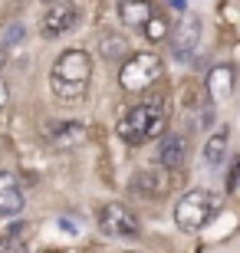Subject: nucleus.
Instances as JSON below:
<instances>
[{"mask_svg":"<svg viewBox=\"0 0 240 253\" xmlns=\"http://www.w3.org/2000/svg\"><path fill=\"white\" fill-rule=\"evenodd\" d=\"M47 138L53 148H76L79 141L86 138V125L83 122H73V119H66V122H56L47 128Z\"/></svg>","mask_w":240,"mask_h":253,"instance_id":"obj_9","label":"nucleus"},{"mask_svg":"<svg viewBox=\"0 0 240 253\" xmlns=\"http://www.w3.org/2000/svg\"><path fill=\"white\" fill-rule=\"evenodd\" d=\"M158 161H161V168L165 171H181L188 161V138L185 135H168L161 141V148H158Z\"/></svg>","mask_w":240,"mask_h":253,"instance_id":"obj_8","label":"nucleus"},{"mask_svg":"<svg viewBox=\"0 0 240 253\" xmlns=\"http://www.w3.org/2000/svg\"><path fill=\"white\" fill-rule=\"evenodd\" d=\"M155 13L151 0H119V17L125 27H145V20Z\"/></svg>","mask_w":240,"mask_h":253,"instance_id":"obj_11","label":"nucleus"},{"mask_svg":"<svg viewBox=\"0 0 240 253\" xmlns=\"http://www.w3.org/2000/svg\"><path fill=\"white\" fill-rule=\"evenodd\" d=\"M165 125H168V105H165V99L158 95V99H148V102L135 105V109H129V112L122 115L119 138L129 141V145H142V141L161 135Z\"/></svg>","mask_w":240,"mask_h":253,"instance_id":"obj_2","label":"nucleus"},{"mask_svg":"<svg viewBox=\"0 0 240 253\" xmlns=\"http://www.w3.org/2000/svg\"><path fill=\"white\" fill-rule=\"evenodd\" d=\"M234 184H240V158L234 161V171H231V188Z\"/></svg>","mask_w":240,"mask_h":253,"instance_id":"obj_21","label":"nucleus"},{"mask_svg":"<svg viewBox=\"0 0 240 253\" xmlns=\"http://www.w3.org/2000/svg\"><path fill=\"white\" fill-rule=\"evenodd\" d=\"M76 23H79V7H76V3L49 7L47 17L40 20V37H43V40H59V37H66Z\"/></svg>","mask_w":240,"mask_h":253,"instance_id":"obj_6","label":"nucleus"},{"mask_svg":"<svg viewBox=\"0 0 240 253\" xmlns=\"http://www.w3.org/2000/svg\"><path fill=\"white\" fill-rule=\"evenodd\" d=\"M197 43H201V17H194V13L185 10L178 27L171 30V49H175V56L188 59L197 49Z\"/></svg>","mask_w":240,"mask_h":253,"instance_id":"obj_7","label":"nucleus"},{"mask_svg":"<svg viewBox=\"0 0 240 253\" xmlns=\"http://www.w3.org/2000/svg\"><path fill=\"white\" fill-rule=\"evenodd\" d=\"M23 37H27V30L20 27V23H10V30L3 33V40H7V46H13V43H20Z\"/></svg>","mask_w":240,"mask_h":253,"instance_id":"obj_18","label":"nucleus"},{"mask_svg":"<svg viewBox=\"0 0 240 253\" xmlns=\"http://www.w3.org/2000/svg\"><path fill=\"white\" fill-rule=\"evenodd\" d=\"M122 53H129V43H125L122 37H115V33H105V49H102V56L115 59V56H122Z\"/></svg>","mask_w":240,"mask_h":253,"instance_id":"obj_17","label":"nucleus"},{"mask_svg":"<svg viewBox=\"0 0 240 253\" xmlns=\"http://www.w3.org/2000/svg\"><path fill=\"white\" fill-rule=\"evenodd\" d=\"M214 214H217V197H214L211 191H201V188L181 194L178 204H175V224L181 227V230H188V234L201 230Z\"/></svg>","mask_w":240,"mask_h":253,"instance_id":"obj_3","label":"nucleus"},{"mask_svg":"<svg viewBox=\"0 0 240 253\" xmlns=\"http://www.w3.org/2000/svg\"><path fill=\"white\" fill-rule=\"evenodd\" d=\"M99 230L105 237H139V217L132 214L125 204L119 201H109V204L99 207Z\"/></svg>","mask_w":240,"mask_h":253,"instance_id":"obj_5","label":"nucleus"},{"mask_svg":"<svg viewBox=\"0 0 240 253\" xmlns=\"http://www.w3.org/2000/svg\"><path fill=\"white\" fill-rule=\"evenodd\" d=\"M142 30H145V40H148V43H161V40L171 33V27H168V20L161 17V13H151V17L145 20V27H142Z\"/></svg>","mask_w":240,"mask_h":253,"instance_id":"obj_16","label":"nucleus"},{"mask_svg":"<svg viewBox=\"0 0 240 253\" xmlns=\"http://www.w3.org/2000/svg\"><path fill=\"white\" fill-rule=\"evenodd\" d=\"M89 76H93V56L86 49H66L53 63V92L63 102H76L89 89Z\"/></svg>","mask_w":240,"mask_h":253,"instance_id":"obj_1","label":"nucleus"},{"mask_svg":"<svg viewBox=\"0 0 240 253\" xmlns=\"http://www.w3.org/2000/svg\"><path fill=\"white\" fill-rule=\"evenodd\" d=\"M7 40H3V37H0V69H3V66H7Z\"/></svg>","mask_w":240,"mask_h":253,"instance_id":"obj_20","label":"nucleus"},{"mask_svg":"<svg viewBox=\"0 0 240 253\" xmlns=\"http://www.w3.org/2000/svg\"><path fill=\"white\" fill-rule=\"evenodd\" d=\"M3 105H7V83L0 79V109H3Z\"/></svg>","mask_w":240,"mask_h":253,"instance_id":"obj_22","label":"nucleus"},{"mask_svg":"<svg viewBox=\"0 0 240 253\" xmlns=\"http://www.w3.org/2000/svg\"><path fill=\"white\" fill-rule=\"evenodd\" d=\"M132 188L139 191V194H148V197H158L168 191V178L161 171H139L135 181H132Z\"/></svg>","mask_w":240,"mask_h":253,"instance_id":"obj_14","label":"nucleus"},{"mask_svg":"<svg viewBox=\"0 0 240 253\" xmlns=\"http://www.w3.org/2000/svg\"><path fill=\"white\" fill-rule=\"evenodd\" d=\"M201 158H204V168H221L224 165V158H227V128H217L207 138V145H204V151H201Z\"/></svg>","mask_w":240,"mask_h":253,"instance_id":"obj_13","label":"nucleus"},{"mask_svg":"<svg viewBox=\"0 0 240 253\" xmlns=\"http://www.w3.org/2000/svg\"><path fill=\"white\" fill-rule=\"evenodd\" d=\"M59 224H63V230H66V234H79V220L73 224V220H66V217H63Z\"/></svg>","mask_w":240,"mask_h":253,"instance_id":"obj_19","label":"nucleus"},{"mask_svg":"<svg viewBox=\"0 0 240 253\" xmlns=\"http://www.w3.org/2000/svg\"><path fill=\"white\" fill-rule=\"evenodd\" d=\"M231 92H234V69L231 66H217V69H211V73H207V95L217 99V102H224Z\"/></svg>","mask_w":240,"mask_h":253,"instance_id":"obj_12","label":"nucleus"},{"mask_svg":"<svg viewBox=\"0 0 240 253\" xmlns=\"http://www.w3.org/2000/svg\"><path fill=\"white\" fill-rule=\"evenodd\" d=\"M43 3H49V7H53V3H59V0H43Z\"/></svg>","mask_w":240,"mask_h":253,"instance_id":"obj_24","label":"nucleus"},{"mask_svg":"<svg viewBox=\"0 0 240 253\" xmlns=\"http://www.w3.org/2000/svg\"><path fill=\"white\" fill-rule=\"evenodd\" d=\"M0 253H27V224H10L7 234H0Z\"/></svg>","mask_w":240,"mask_h":253,"instance_id":"obj_15","label":"nucleus"},{"mask_svg":"<svg viewBox=\"0 0 240 253\" xmlns=\"http://www.w3.org/2000/svg\"><path fill=\"white\" fill-rule=\"evenodd\" d=\"M129 253H139V250H129Z\"/></svg>","mask_w":240,"mask_h":253,"instance_id":"obj_25","label":"nucleus"},{"mask_svg":"<svg viewBox=\"0 0 240 253\" xmlns=\"http://www.w3.org/2000/svg\"><path fill=\"white\" fill-rule=\"evenodd\" d=\"M23 211V191H20L17 174L0 171V214H17Z\"/></svg>","mask_w":240,"mask_h":253,"instance_id":"obj_10","label":"nucleus"},{"mask_svg":"<svg viewBox=\"0 0 240 253\" xmlns=\"http://www.w3.org/2000/svg\"><path fill=\"white\" fill-rule=\"evenodd\" d=\"M171 7H175V10H181V13H185V10H188V0H171Z\"/></svg>","mask_w":240,"mask_h":253,"instance_id":"obj_23","label":"nucleus"},{"mask_svg":"<svg viewBox=\"0 0 240 253\" xmlns=\"http://www.w3.org/2000/svg\"><path fill=\"white\" fill-rule=\"evenodd\" d=\"M161 59L155 56V53H148V49H142V53H132L125 63H122L119 69V83L125 92H145V89H151V85L161 79Z\"/></svg>","mask_w":240,"mask_h":253,"instance_id":"obj_4","label":"nucleus"}]
</instances>
